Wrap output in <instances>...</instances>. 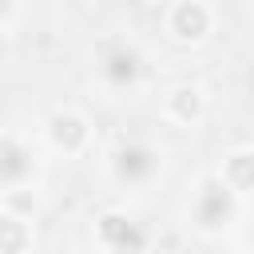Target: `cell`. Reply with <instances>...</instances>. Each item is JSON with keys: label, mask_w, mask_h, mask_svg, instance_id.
I'll list each match as a JSON object with an SVG mask.
<instances>
[{"label": "cell", "mask_w": 254, "mask_h": 254, "mask_svg": "<svg viewBox=\"0 0 254 254\" xmlns=\"http://www.w3.org/2000/svg\"><path fill=\"white\" fill-rule=\"evenodd\" d=\"M48 135H52L56 147H64V151H79L83 139H87V123H83L75 111H56L52 123H48Z\"/></svg>", "instance_id": "3957f363"}, {"label": "cell", "mask_w": 254, "mask_h": 254, "mask_svg": "<svg viewBox=\"0 0 254 254\" xmlns=\"http://www.w3.org/2000/svg\"><path fill=\"white\" fill-rule=\"evenodd\" d=\"M167 28H171L175 40H202L210 32V8L202 0H179L171 20H167Z\"/></svg>", "instance_id": "7a4b0ae2"}, {"label": "cell", "mask_w": 254, "mask_h": 254, "mask_svg": "<svg viewBox=\"0 0 254 254\" xmlns=\"http://www.w3.org/2000/svg\"><path fill=\"white\" fill-rule=\"evenodd\" d=\"M28 226L20 222V218H12V214H0V254H20L24 246H28Z\"/></svg>", "instance_id": "5b68a950"}, {"label": "cell", "mask_w": 254, "mask_h": 254, "mask_svg": "<svg viewBox=\"0 0 254 254\" xmlns=\"http://www.w3.org/2000/svg\"><path fill=\"white\" fill-rule=\"evenodd\" d=\"M179 107H183V115H179V119H183V123H190V119L202 111V95H198V87H179V91H171V95H167V111L175 115Z\"/></svg>", "instance_id": "8992f818"}, {"label": "cell", "mask_w": 254, "mask_h": 254, "mask_svg": "<svg viewBox=\"0 0 254 254\" xmlns=\"http://www.w3.org/2000/svg\"><path fill=\"white\" fill-rule=\"evenodd\" d=\"M230 214H234V190L222 179H202L198 194H194V218H198V226H206V230L226 226Z\"/></svg>", "instance_id": "6da1fadb"}, {"label": "cell", "mask_w": 254, "mask_h": 254, "mask_svg": "<svg viewBox=\"0 0 254 254\" xmlns=\"http://www.w3.org/2000/svg\"><path fill=\"white\" fill-rule=\"evenodd\" d=\"M234 194L238 190H250L254 187V151H234V155H226V167H222V175H218Z\"/></svg>", "instance_id": "277c9868"}]
</instances>
